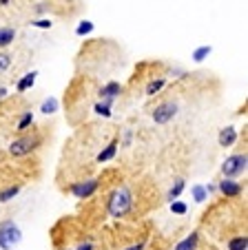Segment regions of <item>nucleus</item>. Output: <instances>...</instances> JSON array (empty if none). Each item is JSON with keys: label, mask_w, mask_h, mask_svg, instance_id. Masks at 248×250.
Returning <instances> with one entry per match:
<instances>
[{"label": "nucleus", "mask_w": 248, "mask_h": 250, "mask_svg": "<svg viewBox=\"0 0 248 250\" xmlns=\"http://www.w3.org/2000/svg\"><path fill=\"white\" fill-rule=\"evenodd\" d=\"M133 206V195L127 186H122V188H115L111 193V199H109V212H111V217H124Z\"/></svg>", "instance_id": "1"}, {"label": "nucleus", "mask_w": 248, "mask_h": 250, "mask_svg": "<svg viewBox=\"0 0 248 250\" xmlns=\"http://www.w3.org/2000/svg\"><path fill=\"white\" fill-rule=\"evenodd\" d=\"M20 241H23V232H20V228L16 226L11 219L0 224V248L11 250L14 246H18Z\"/></svg>", "instance_id": "2"}, {"label": "nucleus", "mask_w": 248, "mask_h": 250, "mask_svg": "<svg viewBox=\"0 0 248 250\" xmlns=\"http://www.w3.org/2000/svg\"><path fill=\"white\" fill-rule=\"evenodd\" d=\"M246 164H248L246 153H244V155H230L228 160L222 164V173H224V180H230V177H235V175L244 173V170H246Z\"/></svg>", "instance_id": "3"}, {"label": "nucleus", "mask_w": 248, "mask_h": 250, "mask_svg": "<svg viewBox=\"0 0 248 250\" xmlns=\"http://www.w3.org/2000/svg\"><path fill=\"white\" fill-rule=\"evenodd\" d=\"M40 144V137L33 135V137H20V140H14L11 142V146H9V153L14 157H23L27 155V153H31L33 148Z\"/></svg>", "instance_id": "4"}, {"label": "nucleus", "mask_w": 248, "mask_h": 250, "mask_svg": "<svg viewBox=\"0 0 248 250\" xmlns=\"http://www.w3.org/2000/svg\"><path fill=\"white\" fill-rule=\"evenodd\" d=\"M175 113H178V104L175 102H164L153 111V120L158 124H166L175 118Z\"/></svg>", "instance_id": "5"}, {"label": "nucleus", "mask_w": 248, "mask_h": 250, "mask_svg": "<svg viewBox=\"0 0 248 250\" xmlns=\"http://www.w3.org/2000/svg\"><path fill=\"white\" fill-rule=\"evenodd\" d=\"M95 190H98V180H87V182H80V184L71 186V193H73L75 197H80V199L91 197Z\"/></svg>", "instance_id": "6"}, {"label": "nucleus", "mask_w": 248, "mask_h": 250, "mask_svg": "<svg viewBox=\"0 0 248 250\" xmlns=\"http://www.w3.org/2000/svg\"><path fill=\"white\" fill-rule=\"evenodd\" d=\"M117 93H120V84H117V82H109V84L102 86V91H100V95H102L104 104H109V106H111V102L115 100Z\"/></svg>", "instance_id": "7"}, {"label": "nucleus", "mask_w": 248, "mask_h": 250, "mask_svg": "<svg viewBox=\"0 0 248 250\" xmlns=\"http://www.w3.org/2000/svg\"><path fill=\"white\" fill-rule=\"evenodd\" d=\"M237 140V131L233 126H226L220 131V146H233Z\"/></svg>", "instance_id": "8"}, {"label": "nucleus", "mask_w": 248, "mask_h": 250, "mask_svg": "<svg viewBox=\"0 0 248 250\" xmlns=\"http://www.w3.org/2000/svg\"><path fill=\"white\" fill-rule=\"evenodd\" d=\"M220 190L224 195H228V197H235V195L242 193V186L233 180H224V182H220Z\"/></svg>", "instance_id": "9"}, {"label": "nucleus", "mask_w": 248, "mask_h": 250, "mask_svg": "<svg viewBox=\"0 0 248 250\" xmlns=\"http://www.w3.org/2000/svg\"><path fill=\"white\" fill-rule=\"evenodd\" d=\"M197 232H191V235L186 237V239H182L178 246H175V250H195L197 248Z\"/></svg>", "instance_id": "10"}, {"label": "nucleus", "mask_w": 248, "mask_h": 250, "mask_svg": "<svg viewBox=\"0 0 248 250\" xmlns=\"http://www.w3.org/2000/svg\"><path fill=\"white\" fill-rule=\"evenodd\" d=\"M115 153H117V142H111V144H109V146L104 148V151H100L98 162H100V164H102V162H109L113 155H115Z\"/></svg>", "instance_id": "11"}, {"label": "nucleus", "mask_w": 248, "mask_h": 250, "mask_svg": "<svg viewBox=\"0 0 248 250\" xmlns=\"http://www.w3.org/2000/svg\"><path fill=\"white\" fill-rule=\"evenodd\" d=\"M36 76H38L36 71H31V73H27V76L18 82V91H20V93H23V91H27V89H31L33 82H36Z\"/></svg>", "instance_id": "12"}, {"label": "nucleus", "mask_w": 248, "mask_h": 250, "mask_svg": "<svg viewBox=\"0 0 248 250\" xmlns=\"http://www.w3.org/2000/svg\"><path fill=\"white\" fill-rule=\"evenodd\" d=\"M246 246H248L246 235H244V237H235V239L228 241V250H246Z\"/></svg>", "instance_id": "13"}, {"label": "nucleus", "mask_w": 248, "mask_h": 250, "mask_svg": "<svg viewBox=\"0 0 248 250\" xmlns=\"http://www.w3.org/2000/svg\"><path fill=\"white\" fill-rule=\"evenodd\" d=\"M184 186H186V184H184V180H178V182H175V184H173V188L169 190V199H171V202H175V199H178L180 195H182Z\"/></svg>", "instance_id": "14"}, {"label": "nucleus", "mask_w": 248, "mask_h": 250, "mask_svg": "<svg viewBox=\"0 0 248 250\" xmlns=\"http://www.w3.org/2000/svg\"><path fill=\"white\" fill-rule=\"evenodd\" d=\"M18 193H20V186H9V188H5L0 193V202H9V199H14Z\"/></svg>", "instance_id": "15"}, {"label": "nucleus", "mask_w": 248, "mask_h": 250, "mask_svg": "<svg viewBox=\"0 0 248 250\" xmlns=\"http://www.w3.org/2000/svg\"><path fill=\"white\" fill-rule=\"evenodd\" d=\"M56 111H58V100L56 98L45 100V102H43V113L49 115V113H56Z\"/></svg>", "instance_id": "16"}, {"label": "nucleus", "mask_w": 248, "mask_h": 250, "mask_svg": "<svg viewBox=\"0 0 248 250\" xmlns=\"http://www.w3.org/2000/svg\"><path fill=\"white\" fill-rule=\"evenodd\" d=\"M14 40V29H0V47H5Z\"/></svg>", "instance_id": "17"}, {"label": "nucleus", "mask_w": 248, "mask_h": 250, "mask_svg": "<svg viewBox=\"0 0 248 250\" xmlns=\"http://www.w3.org/2000/svg\"><path fill=\"white\" fill-rule=\"evenodd\" d=\"M206 195H208V190H206V186H193V197H195L197 204H202L206 199Z\"/></svg>", "instance_id": "18"}, {"label": "nucleus", "mask_w": 248, "mask_h": 250, "mask_svg": "<svg viewBox=\"0 0 248 250\" xmlns=\"http://www.w3.org/2000/svg\"><path fill=\"white\" fill-rule=\"evenodd\" d=\"M31 122H33V113H24L23 118H20V122H18V131L29 128V126H31Z\"/></svg>", "instance_id": "19"}, {"label": "nucleus", "mask_w": 248, "mask_h": 250, "mask_svg": "<svg viewBox=\"0 0 248 250\" xmlns=\"http://www.w3.org/2000/svg\"><path fill=\"white\" fill-rule=\"evenodd\" d=\"M211 51H213L211 47H200L195 53H193V60H195V62H202V60H204V58L208 56V53H211Z\"/></svg>", "instance_id": "20"}, {"label": "nucleus", "mask_w": 248, "mask_h": 250, "mask_svg": "<svg viewBox=\"0 0 248 250\" xmlns=\"http://www.w3.org/2000/svg\"><path fill=\"white\" fill-rule=\"evenodd\" d=\"M91 31H93V22H89V20H85V22L78 24V29H75L78 36H85V33H91Z\"/></svg>", "instance_id": "21"}, {"label": "nucleus", "mask_w": 248, "mask_h": 250, "mask_svg": "<svg viewBox=\"0 0 248 250\" xmlns=\"http://www.w3.org/2000/svg\"><path fill=\"white\" fill-rule=\"evenodd\" d=\"M162 86H164V80H153L149 86H146V95H155Z\"/></svg>", "instance_id": "22"}, {"label": "nucleus", "mask_w": 248, "mask_h": 250, "mask_svg": "<svg viewBox=\"0 0 248 250\" xmlns=\"http://www.w3.org/2000/svg\"><path fill=\"white\" fill-rule=\"evenodd\" d=\"M171 210H173L175 215H184V212H186V204L184 202H171Z\"/></svg>", "instance_id": "23"}, {"label": "nucleus", "mask_w": 248, "mask_h": 250, "mask_svg": "<svg viewBox=\"0 0 248 250\" xmlns=\"http://www.w3.org/2000/svg\"><path fill=\"white\" fill-rule=\"evenodd\" d=\"M95 113H100V115H104V118H109V115H111V109H109V104L100 102V104H95Z\"/></svg>", "instance_id": "24"}, {"label": "nucleus", "mask_w": 248, "mask_h": 250, "mask_svg": "<svg viewBox=\"0 0 248 250\" xmlns=\"http://www.w3.org/2000/svg\"><path fill=\"white\" fill-rule=\"evenodd\" d=\"M9 64H11V58L7 53H0V71H7Z\"/></svg>", "instance_id": "25"}, {"label": "nucleus", "mask_w": 248, "mask_h": 250, "mask_svg": "<svg viewBox=\"0 0 248 250\" xmlns=\"http://www.w3.org/2000/svg\"><path fill=\"white\" fill-rule=\"evenodd\" d=\"M33 27H40V29H49V27H51V22H49V20H36V22H33Z\"/></svg>", "instance_id": "26"}, {"label": "nucleus", "mask_w": 248, "mask_h": 250, "mask_svg": "<svg viewBox=\"0 0 248 250\" xmlns=\"http://www.w3.org/2000/svg\"><path fill=\"white\" fill-rule=\"evenodd\" d=\"M75 250H93V244H91V241H87V244H80Z\"/></svg>", "instance_id": "27"}, {"label": "nucleus", "mask_w": 248, "mask_h": 250, "mask_svg": "<svg viewBox=\"0 0 248 250\" xmlns=\"http://www.w3.org/2000/svg\"><path fill=\"white\" fill-rule=\"evenodd\" d=\"M127 250H144V244H135V246H129Z\"/></svg>", "instance_id": "28"}, {"label": "nucleus", "mask_w": 248, "mask_h": 250, "mask_svg": "<svg viewBox=\"0 0 248 250\" xmlns=\"http://www.w3.org/2000/svg\"><path fill=\"white\" fill-rule=\"evenodd\" d=\"M124 144H127V146L131 144V131H127V135H124Z\"/></svg>", "instance_id": "29"}, {"label": "nucleus", "mask_w": 248, "mask_h": 250, "mask_svg": "<svg viewBox=\"0 0 248 250\" xmlns=\"http://www.w3.org/2000/svg\"><path fill=\"white\" fill-rule=\"evenodd\" d=\"M5 95H7V91H5V89H0V98H5Z\"/></svg>", "instance_id": "30"}]
</instances>
